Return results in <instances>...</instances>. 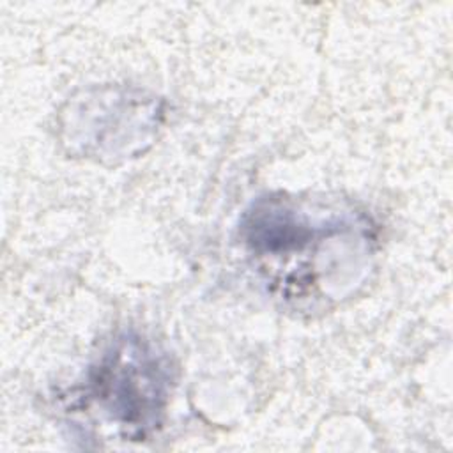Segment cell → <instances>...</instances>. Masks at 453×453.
<instances>
[{"mask_svg": "<svg viewBox=\"0 0 453 453\" xmlns=\"http://www.w3.org/2000/svg\"><path fill=\"white\" fill-rule=\"evenodd\" d=\"M172 368L165 354L134 334L119 336L73 395V411L94 416L126 441H143L168 403Z\"/></svg>", "mask_w": 453, "mask_h": 453, "instance_id": "2", "label": "cell"}, {"mask_svg": "<svg viewBox=\"0 0 453 453\" xmlns=\"http://www.w3.org/2000/svg\"><path fill=\"white\" fill-rule=\"evenodd\" d=\"M241 242L269 288L287 303L311 304L334 290L370 248L368 225L350 212H311L296 198H258L241 218Z\"/></svg>", "mask_w": 453, "mask_h": 453, "instance_id": "1", "label": "cell"}]
</instances>
